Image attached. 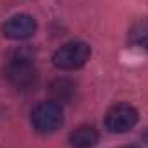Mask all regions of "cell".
Returning <instances> with one entry per match:
<instances>
[{
	"mask_svg": "<svg viewBox=\"0 0 148 148\" xmlns=\"http://www.w3.org/2000/svg\"><path fill=\"white\" fill-rule=\"evenodd\" d=\"M138 110L129 105V103H115L110 107L105 114V127L115 133V134H122L131 131L136 124H138Z\"/></svg>",
	"mask_w": 148,
	"mask_h": 148,
	"instance_id": "4",
	"label": "cell"
},
{
	"mask_svg": "<svg viewBox=\"0 0 148 148\" xmlns=\"http://www.w3.org/2000/svg\"><path fill=\"white\" fill-rule=\"evenodd\" d=\"M122 148H136V147H122Z\"/></svg>",
	"mask_w": 148,
	"mask_h": 148,
	"instance_id": "10",
	"label": "cell"
},
{
	"mask_svg": "<svg viewBox=\"0 0 148 148\" xmlns=\"http://www.w3.org/2000/svg\"><path fill=\"white\" fill-rule=\"evenodd\" d=\"M133 43L143 47L148 50V26L147 24H141L138 26L134 31H133Z\"/></svg>",
	"mask_w": 148,
	"mask_h": 148,
	"instance_id": "8",
	"label": "cell"
},
{
	"mask_svg": "<svg viewBox=\"0 0 148 148\" xmlns=\"http://www.w3.org/2000/svg\"><path fill=\"white\" fill-rule=\"evenodd\" d=\"M36 33V21L29 14H16L2 24V35L9 40H28Z\"/></svg>",
	"mask_w": 148,
	"mask_h": 148,
	"instance_id": "5",
	"label": "cell"
},
{
	"mask_svg": "<svg viewBox=\"0 0 148 148\" xmlns=\"http://www.w3.org/2000/svg\"><path fill=\"white\" fill-rule=\"evenodd\" d=\"M143 138H145V141L148 143V129H147V133H145V136H143Z\"/></svg>",
	"mask_w": 148,
	"mask_h": 148,
	"instance_id": "9",
	"label": "cell"
},
{
	"mask_svg": "<svg viewBox=\"0 0 148 148\" xmlns=\"http://www.w3.org/2000/svg\"><path fill=\"white\" fill-rule=\"evenodd\" d=\"M91 55V48L84 41H69L55 50L52 62L60 71H76L83 67Z\"/></svg>",
	"mask_w": 148,
	"mask_h": 148,
	"instance_id": "1",
	"label": "cell"
},
{
	"mask_svg": "<svg viewBox=\"0 0 148 148\" xmlns=\"http://www.w3.org/2000/svg\"><path fill=\"white\" fill-rule=\"evenodd\" d=\"M62 122H64L62 107H60V103H57L53 100L40 102L31 112V124L41 134L55 133L57 129H60Z\"/></svg>",
	"mask_w": 148,
	"mask_h": 148,
	"instance_id": "2",
	"label": "cell"
},
{
	"mask_svg": "<svg viewBox=\"0 0 148 148\" xmlns=\"http://www.w3.org/2000/svg\"><path fill=\"white\" fill-rule=\"evenodd\" d=\"M48 91H50L53 102H57V103L59 102H69L74 95V83L66 79V77L53 79L48 84Z\"/></svg>",
	"mask_w": 148,
	"mask_h": 148,
	"instance_id": "7",
	"label": "cell"
},
{
	"mask_svg": "<svg viewBox=\"0 0 148 148\" xmlns=\"http://www.w3.org/2000/svg\"><path fill=\"white\" fill-rule=\"evenodd\" d=\"M98 143V131L93 126H79L69 134L71 148H95Z\"/></svg>",
	"mask_w": 148,
	"mask_h": 148,
	"instance_id": "6",
	"label": "cell"
},
{
	"mask_svg": "<svg viewBox=\"0 0 148 148\" xmlns=\"http://www.w3.org/2000/svg\"><path fill=\"white\" fill-rule=\"evenodd\" d=\"M5 77L19 90H29L36 84L38 73L29 57L17 53L5 66Z\"/></svg>",
	"mask_w": 148,
	"mask_h": 148,
	"instance_id": "3",
	"label": "cell"
}]
</instances>
